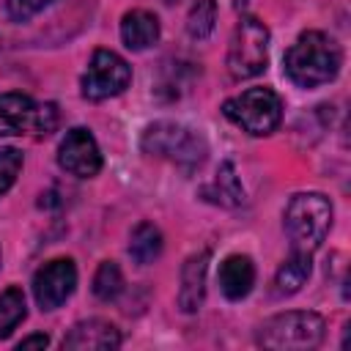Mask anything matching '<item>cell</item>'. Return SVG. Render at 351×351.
<instances>
[{"instance_id": "18", "label": "cell", "mask_w": 351, "mask_h": 351, "mask_svg": "<svg viewBox=\"0 0 351 351\" xmlns=\"http://www.w3.org/2000/svg\"><path fill=\"white\" fill-rule=\"evenodd\" d=\"M27 315V304H25V293L22 288H5L0 293V340L8 337Z\"/></svg>"}, {"instance_id": "21", "label": "cell", "mask_w": 351, "mask_h": 351, "mask_svg": "<svg viewBox=\"0 0 351 351\" xmlns=\"http://www.w3.org/2000/svg\"><path fill=\"white\" fill-rule=\"evenodd\" d=\"M19 170H22V151L0 148V195H5L14 186Z\"/></svg>"}, {"instance_id": "20", "label": "cell", "mask_w": 351, "mask_h": 351, "mask_svg": "<svg viewBox=\"0 0 351 351\" xmlns=\"http://www.w3.org/2000/svg\"><path fill=\"white\" fill-rule=\"evenodd\" d=\"M217 22V3L214 0H197L186 16V33L192 38H208Z\"/></svg>"}, {"instance_id": "15", "label": "cell", "mask_w": 351, "mask_h": 351, "mask_svg": "<svg viewBox=\"0 0 351 351\" xmlns=\"http://www.w3.org/2000/svg\"><path fill=\"white\" fill-rule=\"evenodd\" d=\"M121 38L134 52H143V49L154 47L159 41V19H156V14L143 11V8H134V11L123 14V19H121Z\"/></svg>"}, {"instance_id": "13", "label": "cell", "mask_w": 351, "mask_h": 351, "mask_svg": "<svg viewBox=\"0 0 351 351\" xmlns=\"http://www.w3.org/2000/svg\"><path fill=\"white\" fill-rule=\"evenodd\" d=\"M255 285V266L250 255H228L219 263V291L230 302H241Z\"/></svg>"}, {"instance_id": "8", "label": "cell", "mask_w": 351, "mask_h": 351, "mask_svg": "<svg viewBox=\"0 0 351 351\" xmlns=\"http://www.w3.org/2000/svg\"><path fill=\"white\" fill-rule=\"evenodd\" d=\"M129 82H132L129 63L112 49H96L82 74V96L90 101H104L110 96L123 93Z\"/></svg>"}, {"instance_id": "14", "label": "cell", "mask_w": 351, "mask_h": 351, "mask_svg": "<svg viewBox=\"0 0 351 351\" xmlns=\"http://www.w3.org/2000/svg\"><path fill=\"white\" fill-rule=\"evenodd\" d=\"M203 200L214 203V206H222V208H236L244 203V186L236 176V167L233 162H222L217 167V176L200 189Z\"/></svg>"}, {"instance_id": "7", "label": "cell", "mask_w": 351, "mask_h": 351, "mask_svg": "<svg viewBox=\"0 0 351 351\" xmlns=\"http://www.w3.org/2000/svg\"><path fill=\"white\" fill-rule=\"evenodd\" d=\"M58 123L55 104H36L25 93H0V137L49 134Z\"/></svg>"}, {"instance_id": "22", "label": "cell", "mask_w": 351, "mask_h": 351, "mask_svg": "<svg viewBox=\"0 0 351 351\" xmlns=\"http://www.w3.org/2000/svg\"><path fill=\"white\" fill-rule=\"evenodd\" d=\"M49 3H52V0H5L8 14H11L14 19H19V22H25V19L36 16V14H38V11H44Z\"/></svg>"}, {"instance_id": "9", "label": "cell", "mask_w": 351, "mask_h": 351, "mask_svg": "<svg viewBox=\"0 0 351 351\" xmlns=\"http://www.w3.org/2000/svg\"><path fill=\"white\" fill-rule=\"evenodd\" d=\"M77 288V266L71 258L44 263L33 277V296L41 310H58Z\"/></svg>"}, {"instance_id": "11", "label": "cell", "mask_w": 351, "mask_h": 351, "mask_svg": "<svg viewBox=\"0 0 351 351\" xmlns=\"http://www.w3.org/2000/svg\"><path fill=\"white\" fill-rule=\"evenodd\" d=\"M118 346H121V332L101 318L80 321L63 337V351H115Z\"/></svg>"}, {"instance_id": "19", "label": "cell", "mask_w": 351, "mask_h": 351, "mask_svg": "<svg viewBox=\"0 0 351 351\" xmlns=\"http://www.w3.org/2000/svg\"><path fill=\"white\" fill-rule=\"evenodd\" d=\"M123 291V274L121 266L115 261H104L99 263L96 274H93V296L99 302H112L118 299V293Z\"/></svg>"}, {"instance_id": "23", "label": "cell", "mask_w": 351, "mask_h": 351, "mask_svg": "<svg viewBox=\"0 0 351 351\" xmlns=\"http://www.w3.org/2000/svg\"><path fill=\"white\" fill-rule=\"evenodd\" d=\"M47 346H49V337L47 335H30V337H22L16 348L22 351V348H47Z\"/></svg>"}, {"instance_id": "5", "label": "cell", "mask_w": 351, "mask_h": 351, "mask_svg": "<svg viewBox=\"0 0 351 351\" xmlns=\"http://www.w3.org/2000/svg\"><path fill=\"white\" fill-rule=\"evenodd\" d=\"M269 63V27L258 16H241L228 44V71L233 80L258 77Z\"/></svg>"}, {"instance_id": "4", "label": "cell", "mask_w": 351, "mask_h": 351, "mask_svg": "<svg viewBox=\"0 0 351 351\" xmlns=\"http://www.w3.org/2000/svg\"><path fill=\"white\" fill-rule=\"evenodd\" d=\"M140 145H143L145 154L170 159L178 167H186V170L203 165V159L208 154L206 137L200 132L184 126V123H176V121H154L143 132Z\"/></svg>"}, {"instance_id": "3", "label": "cell", "mask_w": 351, "mask_h": 351, "mask_svg": "<svg viewBox=\"0 0 351 351\" xmlns=\"http://www.w3.org/2000/svg\"><path fill=\"white\" fill-rule=\"evenodd\" d=\"M326 324L313 310H288L277 313L258 329V346L271 351H310L324 340Z\"/></svg>"}, {"instance_id": "16", "label": "cell", "mask_w": 351, "mask_h": 351, "mask_svg": "<svg viewBox=\"0 0 351 351\" xmlns=\"http://www.w3.org/2000/svg\"><path fill=\"white\" fill-rule=\"evenodd\" d=\"M313 271V261L307 252H291V258L277 269L274 280H271V296L274 299H285L302 291V285L307 282Z\"/></svg>"}, {"instance_id": "12", "label": "cell", "mask_w": 351, "mask_h": 351, "mask_svg": "<svg viewBox=\"0 0 351 351\" xmlns=\"http://www.w3.org/2000/svg\"><path fill=\"white\" fill-rule=\"evenodd\" d=\"M208 250L189 255L181 266V288H178V307L181 313H197L206 299V271H208Z\"/></svg>"}, {"instance_id": "1", "label": "cell", "mask_w": 351, "mask_h": 351, "mask_svg": "<svg viewBox=\"0 0 351 351\" xmlns=\"http://www.w3.org/2000/svg\"><path fill=\"white\" fill-rule=\"evenodd\" d=\"M340 66H343L340 44L321 30L302 33L285 52V74L299 88H318L332 82Z\"/></svg>"}, {"instance_id": "10", "label": "cell", "mask_w": 351, "mask_h": 351, "mask_svg": "<svg viewBox=\"0 0 351 351\" xmlns=\"http://www.w3.org/2000/svg\"><path fill=\"white\" fill-rule=\"evenodd\" d=\"M58 165L77 178H93L101 170V151L96 137L82 126L69 129L58 145Z\"/></svg>"}, {"instance_id": "2", "label": "cell", "mask_w": 351, "mask_h": 351, "mask_svg": "<svg viewBox=\"0 0 351 351\" xmlns=\"http://www.w3.org/2000/svg\"><path fill=\"white\" fill-rule=\"evenodd\" d=\"M285 233L291 241V252H307L313 255L329 228H332V203L321 192H299L285 206Z\"/></svg>"}, {"instance_id": "6", "label": "cell", "mask_w": 351, "mask_h": 351, "mask_svg": "<svg viewBox=\"0 0 351 351\" xmlns=\"http://www.w3.org/2000/svg\"><path fill=\"white\" fill-rule=\"evenodd\" d=\"M228 121H233L241 132L252 137L271 134L282 121V101L271 88H250L236 99L222 104Z\"/></svg>"}, {"instance_id": "17", "label": "cell", "mask_w": 351, "mask_h": 351, "mask_svg": "<svg viewBox=\"0 0 351 351\" xmlns=\"http://www.w3.org/2000/svg\"><path fill=\"white\" fill-rule=\"evenodd\" d=\"M162 230L154 225V222H140L134 230H132V239H129V255L134 263L145 266V263H154L159 255H162Z\"/></svg>"}]
</instances>
